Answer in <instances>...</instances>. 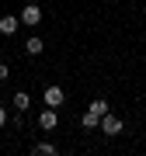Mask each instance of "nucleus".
I'll list each match as a JSON object with an SVG mask.
<instances>
[{
  "label": "nucleus",
  "mask_w": 146,
  "mask_h": 156,
  "mask_svg": "<svg viewBox=\"0 0 146 156\" xmlns=\"http://www.w3.org/2000/svg\"><path fill=\"white\" fill-rule=\"evenodd\" d=\"M14 108H17V111H28V108H31L28 90H17V94H14Z\"/></svg>",
  "instance_id": "obj_9"
},
{
  "label": "nucleus",
  "mask_w": 146,
  "mask_h": 156,
  "mask_svg": "<svg viewBox=\"0 0 146 156\" xmlns=\"http://www.w3.org/2000/svg\"><path fill=\"white\" fill-rule=\"evenodd\" d=\"M35 153L38 156H56V146L52 142H35Z\"/></svg>",
  "instance_id": "obj_10"
},
{
  "label": "nucleus",
  "mask_w": 146,
  "mask_h": 156,
  "mask_svg": "<svg viewBox=\"0 0 146 156\" xmlns=\"http://www.w3.org/2000/svg\"><path fill=\"white\" fill-rule=\"evenodd\" d=\"M7 125V108H0V128Z\"/></svg>",
  "instance_id": "obj_12"
},
{
  "label": "nucleus",
  "mask_w": 146,
  "mask_h": 156,
  "mask_svg": "<svg viewBox=\"0 0 146 156\" xmlns=\"http://www.w3.org/2000/svg\"><path fill=\"white\" fill-rule=\"evenodd\" d=\"M7 76H11V69H7L4 62H0V80H7Z\"/></svg>",
  "instance_id": "obj_11"
},
{
  "label": "nucleus",
  "mask_w": 146,
  "mask_h": 156,
  "mask_svg": "<svg viewBox=\"0 0 146 156\" xmlns=\"http://www.w3.org/2000/svg\"><path fill=\"white\" fill-rule=\"evenodd\" d=\"M122 118H118V115H111V111H108V115H101V125H97V132H104L108 135V139H115V135H122Z\"/></svg>",
  "instance_id": "obj_1"
},
{
  "label": "nucleus",
  "mask_w": 146,
  "mask_h": 156,
  "mask_svg": "<svg viewBox=\"0 0 146 156\" xmlns=\"http://www.w3.org/2000/svg\"><path fill=\"white\" fill-rule=\"evenodd\" d=\"M97 125H101V118H97V115H90V111L80 115V128H84V132H97Z\"/></svg>",
  "instance_id": "obj_7"
},
{
  "label": "nucleus",
  "mask_w": 146,
  "mask_h": 156,
  "mask_svg": "<svg viewBox=\"0 0 146 156\" xmlns=\"http://www.w3.org/2000/svg\"><path fill=\"white\" fill-rule=\"evenodd\" d=\"M63 101H66V94H63V87H45V108H59Z\"/></svg>",
  "instance_id": "obj_3"
},
{
  "label": "nucleus",
  "mask_w": 146,
  "mask_h": 156,
  "mask_svg": "<svg viewBox=\"0 0 146 156\" xmlns=\"http://www.w3.org/2000/svg\"><path fill=\"white\" fill-rule=\"evenodd\" d=\"M56 125H59V115H56V108H45V111L38 115V128H45V132H52Z\"/></svg>",
  "instance_id": "obj_4"
},
{
  "label": "nucleus",
  "mask_w": 146,
  "mask_h": 156,
  "mask_svg": "<svg viewBox=\"0 0 146 156\" xmlns=\"http://www.w3.org/2000/svg\"><path fill=\"white\" fill-rule=\"evenodd\" d=\"M87 111H90V115H97V118H101V115H108V111H111V104H108V101H104V97H94V101H90V104H87Z\"/></svg>",
  "instance_id": "obj_6"
},
{
  "label": "nucleus",
  "mask_w": 146,
  "mask_h": 156,
  "mask_svg": "<svg viewBox=\"0 0 146 156\" xmlns=\"http://www.w3.org/2000/svg\"><path fill=\"white\" fill-rule=\"evenodd\" d=\"M42 49H45V42L38 38V35H31V38H28V42H24V52H28V56H38V52H42Z\"/></svg>",
  "instance_id": "obj_8"
},
{
  "label": "nucleus",
  "mask_w": 146,
  "mask_h": 156,
  "mask_svg": "<svg viewBox=\"0 0 146 156\" xmlns=\"http://www.w3.org/2000/svg\"><path fill=\"white\" fill-rule=\"evenodd\" d=\"M21 24H28V28H38V24H42V7H38V4H28V7L21 11Z\"/></svg>",
  "instance_id": "obj_2"
},
{
  "label": "nucleus",
  "mask_w": 146,
  "mask_h": 156,
  "mask_svg": "<svg viewBox=\"0 0 146 156\" xmlns=\"http://www.w3.org/2000/svg\"><path fill=\"white\" fill-rule=\"evenodd\" d=\"M17 24H21V17L4 14V17H0V35H14V31H17Z\"/></svg>",
  "instance_id": "obj_5"
}]
</instances>
